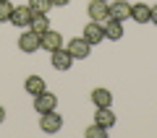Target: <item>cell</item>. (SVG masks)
Here are the masks:
<instances>
[{"instance_id":"8992f818","label":"cell","mask_w":157,"mask_h":138,"mask_svg":"<svg viewBox=\"0 0 157 138\" xmlns=\"http://www.w3.org/2000/svg\"><path fill=\"white\" fill-rule=\"evenodd\" d=\"M110 18L113 21H121V24L126 18H131V3H126V0H110Z\"/></svg>"},{"instance_id":"3957f363","label":"cell","mask_w":157,"mask_h":138,"mask_svg":"<svg viewBox=\"0 0 157 138\" xmlns=\"http://www.w3.org/2000/svg\"><path fill=\"white\" fill-rule=\"evenodd\" d=\"M66 50L71 52L73 60H86V57H89V52H92V44L86 42L84 37H76V39H71V42L66 44Z\"/></svg>"},{"instance_id":"7402d4cb","label":"cell","mask_w":157,"mask_h":138,"mask_svg":"<svg viewBox=\"0 0 157 138\" xmlns=\"http://www.w3.org/2000/svg\"><path fill=\"white\" fill-rule=\"evenodd\" d=\"M6 120V107H0V122Z\"/></svg>"},{"instance_id":"5bb4252c","label":"cell","mask_w":157,"mask_h":138,"mask_svg":"<svg viewBox=\"0 0 157 138\" xmlns=\"http://www.w3.org/2000/svg\"><path fill=\"white\" fill-rule=\"evenodd\" d=\"M92 102H94V107H110L113 104V94L105 86H97L94 91H92Z\"/></svg>"},{"instance_id":"5b68a950","label":"cell","mask_w":157,"mask_h":138,"mask_svg":"<svg viewBox=\"0 0 157 138\" xmlns=\"http://www.w3.org/2000/svg\"><path fill=\"white\" fill-rule=\"evenodd\" d=\"M58 107V96L52 94V91H39L37 96H34V110L39 112V115H42V112H50V110H55Z\"/></svg>"},{"instance_id":"277c9868","label":"cell","mask_w":157,"mask_h":138,"mask_svg":"<svg viewBox=\"0 0 157 138\" xmlns=\"http://www.w3.org/2000/svg\"><path fill=\"white\" fill-rule=\"evenodd\" d=\"M39 47H42V34H37V31H32V29H29V31H24L21 37H18V50L21 52H37Z\"/></svg>"},{"instance_id":"30bf717a","label":"cell","mask_w":157,"mask_h":138,"mask_svg":"<svg viewBox=\"0 0 157 138\" xmlns=\"http://www.w3.org/2000/svg\"><path fill=\"white\" fill-rule=\"evenodd\" d=\"M50 60H52V68H55V71H68V68L73 65L71 52H68V50H63V47L52 52V57H50Z\"/></svg>"},{"instance_id":"9c48e42d","label":"cell","mask_w":157,"mask_h":138,"mask_svg":"<svg viewBox=\"0 0 157 138\" xmlns=\"http://www.w3.org/2000/svg\"><path fill=\"white\" fill-rule=\"evenodd\" d=\"M60 47H63V34L55 31V29H47V31L42 34V50L55 52V50H60Z\"/></svg>"},{"instance_id":"44dd1931","label":"cell","mask_w":157,"mask_h":138,"mask_svg":"<svg viewBox=\"0 0 157 138\" xmlns=\"http://www.w3.org/2000/svg\"><path fill=\"white\" fill-rule=\"evenodd\" d=\"M52 5H58V8H63V5H68V3H71V0H50Z\"/></svg>"},{"instance_id":"603a6c76","label":"cell","mask_w":157,"mask_h":138,"mask_svg":"<svg viewBox=\"0 0 157 138\" xmlns=\"http://www.w3.org/2000/svg\"><path fill=\"white\" fill-rule=\"evenodd\" d=\"M107 3H110V0H107Z\"/></svg>"},{"instance_id":"2e32d148","label":"cell","mask_w":157,"mask_h":138,"mask_svg":"<svg viewBox=\"0 0 157 138\" xmlns=\"http://www.w3.org/2000/svg\"><path fill=\"white\" fill-rule=\"evenodd\" d=\"M29 29H32V31H37V34H45L47 29H50V18H47V13H34Z\"/></svg>"},{"instance_id":"4fadbf2b","label":"cell","mask_w":157,"mask_h":138,"mask_svg":"<svg viewBox=\"0 0 157 138\" xmlns=\"http://www.w3.org/2000/svg\"><path fill=\"white\" fill-rule=\"evenodd\" d=\"M131 21L147 24L149 21V5L147 3H131Z\"/></svg>"},{"instance_id":"52a82bcc","label":"cell","mask_w":157,"mask_h":138,"mask_svg":"<svg viewBox=\"0 0 157 138\" xmlns=\"http://www.w3.org/2000/svg\"><path fill=\"white\" fill-rule=\"evenodd\" d=\"M32 16H34V11L29 5H18V8H13V13H11V24L18 26V29H24V26L32 24Z\"/></svg>"},{"instance_id":"8fae6325","label":"cell","mask_w":157,"mask_h":138,"mask_svg":"<svg viewBox=\"0 0 157 138\" xmlns=\"http://www.w3.org/2000/svg\"><path fill=\"white\" fill-rule=\"evenodd\" d=\"M94 122L110 130V128L115 125V115H113V110H110V107H97V112H94Z\"/></svg>"},{"instance_id":"ba28073f","label":"cell","mask_w":157,"mask_h":138,"mask_svg":"<svg viewBox=\"0 0 157 138\" xmlns=\"http://www.w3.org/2000/svg\"><path fill=\"white\" fill-rule=\"evenodd\" d=\"M84 39L92 44V47H94V44H100L102 39H105V26H102V24H97V21H89V24L84 26Z\"/></svg>"},{"instance_id":"9a60e30c","label":"cell","mask_w":157,"mask_h":138,"mask_svg":"<svg viewBox=\"0 0 157 138\" xmlns=\"http://www.w3.org/2000/svg\"><path fill=\"white\" fill-rule=\"evenodd\" d=\"M24 89H26L32 96H37L39 91H45L47 86H45V78H42V76H26V81H24Z\"/></svg>"},{"instance_id":"6da1fadb","label":"cell","mask_w":157,"mask_h":138,"mask_svg":"<svg viewBox=\"0 0 157 138\" xmlns=\"http://www.w3.org/2000/svg\"><path fill=\"white\" fill-rule=\"evenodd\" d=\"M86 13H89L92 21L105 24L107 18H110V3H107V0H92L89 5H86Z\"/></svg>"},{"instance_id":"ac0fdd59","label":"cell","mask_w":157,"mask_h":138,"mask_svg":"<svg viewBox=\"0 0 157 138\" xmlns=\"http://www.w3.org/2000/svg\"><path fill=\"white\" fill-rule=\"evenodd\" d=\"M84 136L86 138H107V128H102V125H97V122H94V125H89L84 130Z\"/></svg>"},{"instance_id":"7a4b0ae2","label":"cell","mask_w":157,"mask_h":138,"mask_svg":"<svg viewBox=\"0 0 157 138\" xmlns=\"http://www.w3.org/2000/svg\"><path fill=\"white\" fill-rule=\"evenodd\" d=\"M39 128H42V133H58L63 128V117L58 115L55 110H50V112H42V115H39Z\"/></svg>"},{"instance_id":"7c38bea8","label":"cell","mask_w":157,"mask_h":138,"mask_svg":"<svg viewBox=\"0 0 157 138\" xmlns=\"http://www.w3.org/2000/svg\"><path fill=\"white\" fill-rule=\"evenodd\" d=\"M102 26H105V39H110V42H118V39L123 37V24H121V21H113V18H107Z\"/></svg>"},{"instance_id":"e0dca14e","label":"cell","mask_w":157,"mask_h":138,"mask_svg":"<svg viewBox=\"0 0 157 138\" xmlns=\"http://www.w3.org/2000/svg\"><path fill=\"white\" fill-rule=\"evenodd\" d=\"M26 5L32 8L34 13H47V11L52 8V3H50V0H29Z\"/></svg>"},{"instance_id":"ffe728a7","label":"cell","mask_w":157,"mask_h":138,"mask_svg":"<svg viewBox=\"0 0 157 138\" xmlns=\"http://www.w3.org/2000/svg\"><path fill=\"white\" fill-rule=\"evenodd\" d=\"M149 24L157 26V5H149Z\"/></svg>"},{"instance_id":"d6986e66","label":"cell","mask_w":157,"mask_h":138,"mask_svg":"<svg viewBox=\"0 0 157 138\" xmlns=\"http://www.w3.org/2000/svg\"><path fill=\"white\" fill-rule=\"evenodd\" d=\"M11 13H13V5H11V0H0V24L11 21Z\"/></svg>"}]
</instances>
